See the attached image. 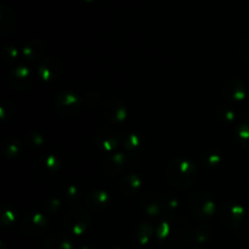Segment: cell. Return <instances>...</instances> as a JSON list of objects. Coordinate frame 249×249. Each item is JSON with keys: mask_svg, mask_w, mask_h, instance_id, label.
Instances as JSON below:
<instances>
[{"mask_svg": "<svg viewBox=\"0 0 249 249\" xmlns=\"http://www.w3.org/2000/svg\"><path fill=\"white\" fill-rule=\"evenodd\" d=\"M90 215L84 211V209H75L72 211L67 216H66L65 225L67 230L74 235H80L88 229L90 224Z\"/></svg>", "mask_w": 249, "mask_h": 249, "instance_id": "5", "label": "cell"}, {"mask_svg": "<svg viewBox=\"0 0 249 249\" xmlns=\"http://www.w3.org/2000/svg\"><path fill=\"white\" fill-rule=\"evenodd\" d=\"M141 186V182L136 175H129L122 180V189L124 192L128 194H133V192L138 191Z\"/></svg>", "mask_w": 249, "mask_h": 249, "instance_id": "19", "label": "cell"}, {"mask_svg": "<svg viewBox=\"0 0 249 249\" xmlns=\"http://www.w3.org/2000/svg\"><path fill=\"white\" fill-rule=\"evenodd\" d=\"M192 249H203V248H199V247H197V248H192Z\"/></svg>", "mask_w": 249, "mask_h": 249, "instance_id": "25", "label": "cell"}, {"mask_svg": "<svg viewBox=\"0 0 249 249\" xmlns=\"http://www.w3.org/2000/svg\"><path fill=\"white\" fill-rule=\"evenodd\" d=\"M223 92L228 101L232 102V104H238L247 96V87L241 79L231 78L224 85Z\"/></svg>", "mask_w": 249, "mask_h": 249, "instance_id": "6", "label": "cell"}, {"mask_svg": "<svg viewBox=\"0 0 249 249\" xmlns=\"http://www.w3.org/2000/svg\"><path fill=\"white\" fill-rule=\"evenodd\" d=\"M85 2H92V1H96V0H84Z\"/></svg>", "mask_w": 249, "mask_h": 249, "instance_id": "24", "label": "cell"}, {"mask_svg": "<svg viewBox=\"0 0 249 249\" xmlns=\"http://www.w3.org/2000/svg\"><path fill=\"white\" fill-rule=\"evenodd\" d=\"M160 245L168 249H181L189 245L191 229L187 221L179 215H170L157 230Z\"/></svg>", "mask_w": 249, "mask_h": 249, "instance_id": "1", "label": "cell"}, {"mask_svg": "<svg viewBox=\"0 0 249 249\" xmlns=\"http://www.w3.org/2000/svg\"><path fill=\"white\" fill-rule=\"evenodd\" d=\"M44 53H45V44L39 40V39H34V40L29 41L23 49L24 56L33 61L40 58Z\"/></svg>", "mask_w": 249, "mask_h": 249, "instance_id": "14", "label": "cell"}, {"mask_svg": "<svg viewBox=\"0 0 249 249\" xmlns=\"http://www.w3.org/2000/svg\"><path fill=\"white\" fill-rule=\"evenodd\" d=\"M46 249H72V242L68 236L63 233H55L48 238L45 243Z\"/></svg>", "mask_w": 249, "mask_h": 249, "instance_id": "15", "label": "cell"}, {"mask_svg": "<svg viewBox=\"0 0 249 249\" xmlns=\"http://www.w3.org/2000/svg\"><path fill=\"white\" fill-rule=\"evenodd\" d=\"M97 141L107 151L116 150L118 147V138H117V134L108 130V129H101L97 133Z\"/></svg>", "mask_w": 249, "mask_h": 249, "instance_id": "13", "label": "cell"}, {"mask_svg": "<svg viewBox=\"0 0 249 249\" xmlns=\"http://www.w3.org/2000/svg\"><path fill=\"white\" fill-rule=\"evenodd\" d=\"M125 106L117 99H109L104 106V116L112 123H122L126 118Z\"/></svg>", "mask_w": 249, "mask_h": 249, "instance_id": "8", "label": "cell"}, {"mask_svg": "<svg viewBox=\"0 0 249 249\" xmlns=\"http://www.w3.org/2000/svg\"><path fill=\"white\" fill-rule=\"evenodd\" d=\"M46 219L41 214H33L31 216H27L21 224V229L24 233L31 236H36L43 232L46 229Z\"/></svg>", "mask_w": 249, "mask_h": 249, "instance_id": "10", "label": "cell"}, {"mask_svg": "<svg viewBox=\"0 0 249 249\" xmlns=\"http://www.w3.org/2000/svg\"><path fill=\"white\" fill-rule=\"evenodd\" d=\"M219 218L228 228L237 229L242 225V221L245 219V209L241 204L228 202L221 206Z\"/></svg>", "mask_w": 249, "mask_h": 249, "instance_id": "4", "label": "cell"}, {"mask_svg": "<svg viewBox=\"0 0 249 249\" xmlns=\"http://www.w3.org/2000/svg\"><path fill=\"white\" fill-rule=\"evenodd\" d=\"M216 116H218L219 118L223 119V122H225V123H231V122L235 121V112L230 108H224V107H220V108L218 109Z\"/></svg>", "mask_w": 249, "mask_h": 249, "instance_id": "21", "label": "cell"}, {"mask_svg": "<svg viewBox=\"0 0 249 249\" xmlns=\"http://www.w3.org/2000/svg\"><path fill=\"white\" fill-rule=\"evenodd\" d=\"M32 74L31 71L24 66H19L16 70L12 71L11 75H10V83H11L12 88L16 90H24L28 89L31 87Z\"/></svg>", "mask_w": 249, "mask_h": 249, "instance_id": "11", "label": "cell"}, {"mask_svg": "<svg viewBox=\"0 0 249 249\" xmlns=\"http://www.w3.org/2000/svg\"><path fill=\"white\" fill-rule=\"evenodd\" d=\"M242 246L245 249H249V230L245 232V236L242 238Z\"/></svg>", "mask_w": 249, "mask_h": 249, "instance_id": "23", "label": "cell"}, {"mask_svg": "<svg viewBox=\"0 0 249 249\" xmlns=\"http://www.w3.org/2000/svg\"><path fill=\"white\" fill-rule=\"evenodd\" d=\"M56 108L63 116H72L79 109V99L71 92L58 95L56 99Z\"/></svg>", "mask_w": 249, "mask_h": 249, "instance_id": "9", "label": "cell"}, {"mask_svg": "<svg viewBox=\"0 0 249 249\" xmlns=\"http://www.w3.org/2000/svg\"><path fill=\"white\" fill-rule=\"evenodd\" d=\"M63 71V65L60 58L56 56L48 57L39 67V75L45 82H51V80L57 79Z\"/></svg>", "mask_w": 249, "mask_h": 249, "instance_id": "7", "label": "cell"}, {"mask_svg": "<svg viewBox=\"0 0 249 249\" xmlns=\"http://www.w3.org/2000/svg\"><path fill=\"white\" fill-rule=\"evenodd\" d=\"M124 160H125V158H124V156L122 153L114 155L113 157H109L108 160H107V170L109 172L112 169V167H114L113 173L121 172L122 168L124 167Z\"/></svg>", "mask_w": 249, "mask_h": 249, "instance_id": "20", "label": "cell"}, {"mask_svg": "<svg viewBox=\"0 0 249 249\" xmlns=\"http://www.w3.org/2000/svg\"><path fill=\"white\" fill-rule=\"evenodd\" d=\"M167 178L170 184L174 186L179 189H186L191 186L196 180V167L189 160L177 158L168 165Z\"/></svg>", "mask_w": 249, "mask_h": 249, "instance_id": "2", "label": "cell"}, {"mask_svg": "<svg viewBox=\"0 0 249 249\" xmlns=\"http://www.w3.org/2000/svg\"><path fill=\"white\" fill-rule=\"evenodd\" d=\"M2 153L6 157H14L19 151V141L16 138H6L1 143Z\"/></svg>", "mask_w": 249, "mask_h": 249, "instance_id": "18", "label": "cell"}, {"mask_svg": "<svg viewBox=\"0 0 249 249\" xmlns=\"http://www.w3.org/2000/svg\"><path fill=\"white\" fill-rule=\"evenodd\" d=\"M88 203L94 209H104L108 204V196L106 192H92L88 198Z\"/></svg>", "mask_w": 249, "mask_h": 249, "instance_id": "17", "label": "cell"}, {"mask_svg": "<svg viewBox=\"0 0 249 249\" xmlns=\"http://www.w3.org/2000/svg\"><path fill=\"white\" fill-rule=\"evenodd\" d=\"M190 209L196 218L204 220L213 215L214 211H215V204L209 194L196 192L190 198Z\"/></svg>", "mask_w": 249, "mask_h": 249, "instance_id": "3", "label": "cell"}, {"mask_svg": "<svg viewBox=\"0 0 249 249\" xmlns=\"http://www.w3.org/2000/svg\"><path fill=\"white\" fill-rule=\"evenodd\" d=\"M16 15L7 5L0 6V31L2 36L11 34L16 28Z\"/></svg>", "mask_w": 249, "mask_h": 249, "instance_id": "12", "label": "cell"}, {"mask_svg": "<svg viewBox=\"0 0 249 249\" xmlns=\"http://www.w3.org/2000/svg\"><path fill=\"white\" fill-rule=\"evenodd\" d=\"M235 140L241 147L249 148V119L238 124L235 131Z\"/></svg>", "mask_w": 249, "mask_h": 249, "instance_id": "16", "label": "cell"}, {"mask_svg": "<svg viewBox=\"0 0 249 249\" xmlns=\"http://www.w3.org/2000/svg\"><path fill=\"white\" fill-rule=\"evenodd\" d=\"M241 55H242V57L246 61L249 62V38L246 39L242 43V46H241Z\"/></svg>", "mask_w": 249, "mask_h": 249, "instance_id": "22", "label": "cell"}]
</instances>
